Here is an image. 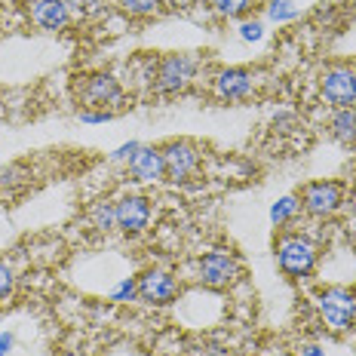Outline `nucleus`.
Instances as JSON below:
<instances>
[{"label":"nucleus","mask_w":356,"mask_h":356,"mask_svg":"<svg viewBox=\"0 0 356 356\" xmlns=\"http://www.w3.org/2000/svg\"><path fill=\"white\" fill-rule=\"evenodd\" d=\"M200 68V58L194 53H175L160 58L157 71H154V89L163 95H172V92H184L191 86V80L197 77Z\"/></svg>","instance_id":"obj_1"},{"label":"nucleus","mask_w":356,"mask_h":356,"mask_svg":"<svg viewBox=\"0 0 356 356\" xmlns=\"http://www.w3.org/2000/svg\"><path fill=\"white\" fill-rule=\"evenodd\" d=\"M277 264L286 277H307L316 264V246L301 234H289L277 246Z\"/></svg>","instance_id":"obj_2"},{"label":"nucleus","mask_w":356,"mask_h":356,"mask_svg":"<svg viewBox=\"0 0 356 356\" xmlns=\"http://www.w3.org/2000/svg\"><path fill=\"white\" fill-rule=\"evenodd\" d=\"M77 95L83 102L80 111H111L123 102V89L111 74H89L77 83Z\"/></svg>","instance_id":"obj_3"},{"label":"nucleus","mask_w":356,"mask_h":356,"mask_svg":"<svg viewBox=\"0 0 356 356\" xmlns=\"http://www.w3.org/2000/svg\"><path fill=\"white\" fill-rule=\"evenodd\" d=\"M320 95L332 108L356 105V68L353 65H332L320 77Z\"/></svg>","instance_id":"obj_4"},{"label":"nucleus","mask_w":356,"mask_h":356,"mask_svg":"<svg viewBox=\"0 0 356 356\" xmlns=\"http://www.w3.org/2000/svg\"><path fill=\"white\" fill-rule=\"evenodd\" d=\"M316 304H320L323 323L329 325L332 332H347L356 320V295L350 289H341V286L325 289Z\"/></svg>","instance_id":"obj_5"},{"label":"nucleus","mask_w":356,"mask_h":356,"mask_svg":"<svg viewBox=\"0 0 356 356\" xmlns=\"http://www.w3.org/2000/svg\"><path fill=\"white\" fill-rule=\"evenodd\" d=\"M197 273H200V283L203 286L225 289V286H231L234 280L240 277V264H236V258L231 255V252L215 249V252H209V255L200 258Z\"/></svg>","instance_id":"obj_6"},{"label":"nucleus","mask_w":356,"mask_h":356,"mask_svg":"<svg viewBox=\"0 0 356 356\" xmlns=\"http://www.w3.org/2000/svg\"><path fill=\"white\" fill-rule=\"evenodd\" d=\"M163 163H166V178L175 184L188 181L200 169V151L191 142H169L163 147Z\"/></svg>","instance_id":"obj_7"},{"label":"nucleus","mask_w":356,"mask_h":356,"mask_svg":"<svg viewBox=\"0 0 356 356\" xmlns=\"http://www.w3.org/2000/svg\"><path fill=\"white\" fill-rule=\"evenodd\" d=\"M341 197H344V191L338 181H314L301 191V206L307 215L325 218L341 206Z\"/></svg>","instance_id":"obj_8"},{"label":"nucleus","mask_w":356,"mask_h":356,"mask_svg":"<svg viewBox=\"0 0 356 356\" xmlns=\"http://www.w3.org/2000/svg\"><path fill=\"white\" fill-rule=\"evenodd\" d=\"M126 172H129L132 181H142V184H154L160 178H166L163 151H157V147H138L132 154V160L126 163Z\"/></svg>","instance_id":"obj_9"},{"label":"nucleus","mask_w":356,"mask_h":356,"mask_svg":"<svg viewBox=\"0 0 356 356\" xmlns=\"http://www.w3.org/2000/svg\"><path fill=\"white\" fill-rule=\"evenodd\" d=\"M151 221V203L138 194L117 200V227L123 234H142Z\"/></svg>","instance_id":"obj_10"},{"label":"nucleus","mask_w":356,"mask_h":356,"mask_svg":"<svg viewBox=\"0 0 356 356\" xmlns=\"http://www.w3.org/2000/svg\"><path fill=\"white\" fill-rule=\"evenodd\" d=\"M28 13L40 31H62L71 22V0H34Z\"/></svg>","instance_id":"obj_11"},{"label":"nucleus","mask_w":356,"mask_h":356,"mask_svg":"<svg viewBox=\"0 0 356 356\" xmlns=\"http://www.w3.org/2000/svg\"><path fill=\"white\" fill-rule=\"evenodd\" d=\"M255 89V74L246 68H227L215 77V95L225 102H243Z\"/></svg>","instance_id":"obj_12"},{"label":"nucleus","mask_w":356,"mask_h":356,"mask_svg":"<svg viewBox=\"0 0 356 356\" xmlns=\"http://www.w3.org/2000/svg\"><path fill=\"white\" fill-rule=\"evenodd\" d=\"M178 295V283L166 270H147L138 280V298L147 304H169Z\"/></svg>","instance_id":"obj_13"},{"label":"nucleus","mask_w":356,"mask_h":356,"mask_svg":"<svg viewBox=\"0 0 356 356\" xmlns=\"http://www.w3.org/2000/svg\"><path fill=\"white\" fill-rule=\"evenodd\" d=\"M332 138H338L341 145H356V111L353 108H338L329 120Z\"/></svg>","instance_id":"obj_14"},{"label":"nucleus","mask_w":356,"mask_h":356,"mask_svg":"<svg viewBox=\"0 0 356 356\" xmlns=\"http://www.w3.org/2000/svg\"><path fill=\"white\" fill-rule=\"evenodd\" d=\"M89 221H92L95 231H114L117 227V203L99 200V203L89 209Z\"/></svg>","instance_id":"obj_15"},{"label":"nucleus","mask_w":356,"mask_h":356,"mask_svg":"<svg viewBox=\"0 0 356 356\" xmlns=\"http://www.w3.org/2000/svg\"><path fill=\"white\" fill-rule=\"evenodd\" d=\"M209 6L218 13V16L236 19V16H246L252 10V0H209Z\"/></svg>","instance_id":"obj_16"},{"label":"nucleus","mask_w":356,"mask_h":356,"mask_svg":"<svg viewBox=\"0 0 356 356\" xmlns=\"http://www.w3.org/2000/svg\"><path fill=\"white\" fill-rule=\"evenodd\" d=\"M117 6L129 16H154V13H160L163 0H117Z\"/></svg>","instance_id":"obj_17"},{"label":"nucleus","mask_w":356,"mask_h":356,"mask_svg":"<svg viewBox=\"0 0 356 356\" xmlns=\"http://www.w3.org/2000/svg\"><path fill=\"white\" fill-rule=\"evenodd\" d=\"M295 212H298V200L283 197V200H277V203L270 206V221L273 225H286V221H292Z\"/></svg>","instance_id":"obj_18"},{"label":"nucleus","mask_w":356,"mask_h":356,"mask_svg":"<svg viewBox=\"0 0 356 356\" xmlns=\"http://www.w3.org/2000/svg\"><path fill=\"white\" fill-rule=\"evenodd\" d=\"M267 16L273 22H289L298 16V3H295V0H270V3H267Z\"/></svg>","instance_id":"obj_19"},{"label":"nucleus","mask_w":356,"mask_h":356,"mask_svg":"<svg viewBox=\"0 0 356 356\" xmlns=\"http://www.w3.org/2000/svg\"><path fill=\"white\" fill-rule=\"evenodd\" d=\"M138 295V283H132V280H123L120 286L114 289V295H111V301H117V304H123V301H132Z\"/></svg>","instance_id":"obj_20"},{"label":"nucleus","mask_w":356,"mask_h":356,"mask_svg":"<svg viewBox=\"0 0 356 356\" xmlns=\"http://www.w3.org/2000/svg\"><path fill=\"white\" fill-rule=\"evenodd\" d=\"M261 34H264V28H261V22H243L240 25V40H246V43H255V40H261Z\"/></svg>","instance_id":"obj_21"},{"label":"nucleus","mask_w":356,"mask_h":356,"mask_svg":"<svg viewBox=\"0 0 356 356\" xmlns=\"http://www.w3.org/2000/svg\"><path fill=\"white\" fill-rule=\"evenodd\" d=\"M22 178H25V169L22 166H6L3 172H0V188H13V184H19Z\"/></svg>","instance_id":"obj_22"},{"label":"nucleus","mask_w":356,"mask_h":356,"mask_svg":"<svg viewBox=\"0 0 356 356\" xmlns=\"http://www.w3.org/2000/svg\"><path fill=\"white\" fill-rule=\"evenodd\" d=\"M13 286H16V277H13V270L6 264H0V298H6V295L13 292Z\"/></svg>","instance_id":"obj_23"},{"label":"nucleus","mask_w":356,"mask_h":356,"mask_svg":"<svg viewBox=\"0 0 356 356\" xmlns=\"http://www.w3.org/2000/svg\"><path fill=\"white\" fill-rule=\"evenodd\" d=\"M138 147H142V145H138V142H129V145L117 147V151H114V154H111V160H114V163H129V160H132V154H136V151H138Z\"/></svg>","instance_id":"obj_24"},{"label":"nucleus","mask_w":356,"mask_h":356,"mask_svg":"<svg viewBox=\"0 0 356 356\" xmlns=\"http://www.w3.org/2000/svg\"><path fill=\"white\" fill-rule=\"evenodd\" d=\"M111 111H80V120L83 123H108L111 120Z\"/></svg>","instance_id":"obj_25"},{"label":"nucleus","mask_w":356,"mask_h":356,"mask_svg":"<svg viewBox=\"0 0 356 356\" xmlns=\"http://www.w3.org/2000/svg\"><path fill=\"white\" fill-rule=\"evenodd\" d=\"M13 344H16V338H13V332H3V335H0V356L13 353Z\"/></svg>","instance_id":"obj_26"},{"label":"nucleus","mask_w":356,"mask_h":356,"mask_svg":"<svg viewBox=\"0 0 356 356\" xmlns=\"http://www.w3.org/2000/svg\"><path fill=\"white\" fill-rule=\"evenodd\" d=\"M298 356H325V353H323V350H320V347H316V344H304Z\"/></svg>","instance_id":"obj_27"}]
</instances>
